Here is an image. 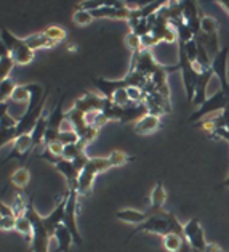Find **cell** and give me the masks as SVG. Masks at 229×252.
<instances>
[{
    "label": "cell",
    "instance_id": "obj_1",
    "mask_svg": "<svg viewBox=\"0 0 229 252\" xmlns=\"http://www.w3.org/2000/svg\"><path fill=\"white\" fill-rule=\"evenodd\" d=\"M138 233H154V235H159L162 238L170 235V233H175V235H179V236L184 238L183 223L179 222L175 214L170 212V211H165V209L157 212V214L151 215L144 223L136 226V228L130 233L128 239L133 238L135 235H138Z\"/></svg>",
    "mask_w": 229,
    "mask_h": 252
},
{
    "label": "cell",
    "instance_id": "obj_2",
    "mask_svg": "<svg viewBox=\"0 0 229 252\" xmlns=\"http://www.w3.org/2000/svg\"><path fill=\"white\" fill-rule=\"evenodd\" d=\"M24 215L32 222V226H34V236H32V241H30V251L32 252H50V241L53 238L50 233H48L45 223H43V217H40L39 212L34 209L32 201H29L26 214Z\"/></svg>",
    "mask_w": 229,
    "mask_h": 252
},
{
    "label": "cell",
    "instance_id": "obj_3",
    "mask_svg": "<svg viewBox=\"0 0 229 252\" xmlns=\"http://www.w3.org/2000/svg\"><path fill=\"white\" fill-rule=\"evenodd\" d=\"M111 167H113V164H111L109 158H90V161L86 162L79 177V196H88L93 189L96 175H100L101 172H106Z\"/></svg>",
    "mask_w": 229,
    "mask_h": 252
},
{
    "label": "cell",
    "instance_id": "obj_4",
    "mask_svg": "<svg viewBox=\"0 0 229 252\" xmlns=\"http://www.w3.org/2000/svg\"><path fill=\"white\" fill-rule=\"evenodd\" d=\"M0 39L7 47L11 60L15 61V64H29L34 60V52L26 45L24 39H18L8 29H2V35Z\"/></svg>",
    "mask_w": 229,
    "mask_h": 252
},
{
    "label": "cell",
    "instance_id": "obj_5",
    "mask_svg": "<svg viewBox=\"0 0 229 252\" xmlns=\"http://www.w3.org/2000/svg\"><path fill=\"white\" fill-rule=\"evenodd\" d=\"M77 206H79V191L77 189H67V202L64 211V220L63 225L71 231L74 238V244H82V236H80L77 228Z\"/></svg>",
    "mask_w": 229,
    "mask_h": 252
},
{
    "label": "cell",
    "instance_id": "obj_6",
    "mask_svg": "<svg viewBox=\"0 0 229 252\" xmlns=\"http://www.w3.org/2000/svg\"><path fill=\"white\" fill-rule=\"evenodd\" d=\"M184 228V238H186L188 244L191 246V249L194 252H203L207 248V239H205V233L199 222V219H191L189 222L183 225Z\"/></svg>",
    "mask_w": 229,
    "mask_h": 252
},
{
    "label": "cell",
    "instance_id": "obj_7",
    "mask_svg": "<svg viewBox=\"0 0 229 252\" xmlns=\"http://www.w3.org/2000/svg\"><path fill=\"white\" fill-rule=\"evenodd\" d=\"M52 164L57 167V170L61 175H64L66 182H67V189H77L79 188L80 172L76 169V165H74L72 161H67V159H64V158H57Z\"/></svg>",
    "mask_w": 229,
    "mask_h": 252
},
{
    "label": "cell",
    "instance_id": "obj_8",
    "mask_svg": "<svg viewBox=\"0 0 229 252\" xmlns=\"http://www.w3.org/2000/svg\"><path fill=\"white\" fill-rule=\"evenodd\" d=\"M104 103H106V98L96 94H90L86 92L84 96H80L79 100H76L72 108H76L77 111L88 114V113H96V111H103Z\"/></svg>",
    "mask_w": 229,
    "mask_h": 252
},
{
    "label": "cell",
    "instance_id": "obj_9",
    "mask_svg": "<svg viewBox=\"0 0 229 252\" xmlns=\"http://www.w3.org/2000/svg\"><path fill=\"white\" fill-rule=\"evenodd\" d=\"M213 69H207L203 71L200 77H199V82H197V87H196V95H194V100L193 104L194 106H202L203 103L207 101V89H208V84L212 81L213 77Z\"/></svg>",
    "mask_w": 229,
    "mask_h": 252
},
{
    "label": "cell",
    "instance_id": "obj_10",
    "mask_svg": "<svg viewBox=\"0 0 229 252\" xmlns=\"http://www.w3.org/2000/svg\"><path fill=\"white\" fill-rule=\"evenodd\" d=\"M167 201V191H165V187H164V182L159 180L157 185L154 187L152 193H151V207L147 209V215H154L160 211H164V204Z\"/></svg>",
    "mask_w": 229,
    "mask_h": 252
},
{
    "label": "cell",
    "instance_id": "obj_11",
    "mask_svg": "<svg viewBox=\"0 0 229 252\" xmlns=\"http://www.w3.org/2000/svg\"><path fill=\"white\" fill-rule=\"evenodd\" d=\"M133 128L138 135H149L152 132H156L157 128H160V118L156 114L147 113L144 118H141L138 122H135Z\"/></svg>",
    "mask_w": 229,
    "mask_h": 252
},
{
    "label": "cell",
    "instance_id": "obj_12",
    "mask_svg": "<svg viewBox=\"0 0 229 252\" xmlns=\"http://www.w3.org/2000/svg\"><path fill=\"white\" fill-rule=\"evenodd\" d=\"M115 219L120 220V222H125V223H132V225H141L144 223L149 215L144 211H136V209H122V211L115 212Z\"/></svg>",
    "mask_w": 229,
    "mask_h": 252
},
{
    "label": "cell",
    "instance_id": "obj_13",
    "mask_svg": "<svg viewBox=\"0 0 229 252\" xmlns=\"http://www.w3.org/2000/svg\"><path fill=\"white\" fill-rule=\"evenodd\" d=\"M24 42H26V45H28L32 52H35V50H42V48H53L55 45H57L53 40L48 39L43 32L30 34V35H28L26 39H24Z\"/></svg>",
    "mask_w": 229,
    "mask_h": 252
},
{
    "label": "cell",
    "instance_id": "obj_14",
    "mask_svg": "<svg viewBox=\"0 0 229 252\" xmlns=\"http://www.w3.org/2000/svg\"><path fill=\"white\" fill-rule=\"evenodd\" d=\"M55 239L58 243L57 252H69L71 246L74 244V238L71 235V231L66 228L64 225H59L57 231H55Z\"/></svg>",
    "mask_w": 229,
    "mask_h": 252
},
{
    "label": "cell",
    "instance_id": "obj_15",
    "mask_svg": "<svg viewBox=\"0 0 229 252\" xmlns=\"http://www.w3.org/2000/svg\"><path fill=\"white\" fill-rule=\"evenodd\" d=\"M13 146L15 150L11 153V156L13 155H26L30 150L34 148V141H32V137H30V133H24V135H20L15 141H13Z\"/></svg>",
    "mask_w": 229,
    "mask_h": 252
},
{
    "label": "cell",
    "instance_id": "obj_16",
    "mask_svg": "<svg viewBox=\"0 0 229 252\" xmlns=\"http://www.w3.org/2000/svg\"><path fill=\"white\" fill-rule=\"evenodd\" d=\"M15 230L23 235L24 238L28 239V243L32 241V236H34V226L32 222L26 217V215H21V217H16V226Z\"/></svg>",
    "mask_w": 229,
    "mask_h": 252
},
{
    "label": "cell",
    "instance_id": "obj_17",
    "mask_svg": "<svg viewBox=\"0 0 229 252\" xmlns=\"http://www.w3.org/2000/svg\"><path fill=\"white\" fill-rule=\"evenodd\" d=\"M162 243H164V248L169 252H179L183 248V244L186 243V238L175 235V233H170V235L162 238Z\"/></svg>",
    "mask_w": 229,
    "mask_h": 252
},
{
    "label": "cell",
    "instance_id": "obj_18",
    "mask_svg": "<svg viewBox=\"0 0 229 252\" xmlns=\"http://www.w3.org/2000/svg\"><path fill=\"white\" fill-rule=\"evenodd\" d=\"M218 29H220V24L215 18L207 16V15H200V34L216 35L218 34Z\"/></svg>",
    "mask_w": 229,
    "mask_h": 252
},
{
    "label": "cell",
    "instance_id": "obj_19",
    "mask_svg": "<svg viewBox=\"0 0 229 252\" xmlns=\"http://www.w3.org/2000/svg\"><path fill=\"white\" fill-rule=\"evenodd\" d=\"M42 32L45 34L50 40H53L55 44H59V42L66 40V37H67L66 31L63 28H59V26H48L45 31H42Z\"/></svg>",
    "mask_w": 229,
    "mask_h": 252
},
{
    "label": "cell",
    "instance_id": "obj_20",
    "mask_svg": "<svg viewBox=\"0 0 229 252\" xmlns=\"http://www.w3.org/2000/svg\"><path fill=\"white\" fill-rule=\"evenodd\" d=\"M11 182L15 183L16 187H26L28 183L30 182V172L26 169V167H21V169H18L13 172V175H11Z\"/></svg>",
    "mask_w": 229,
    "mask_h": 252
},
{
    "label": "cell",
    "instance_id": "obj_21",
    "mask_svg": "<svg viewBox=\"0 0 229 252\" xmlns=\"http://www.w3.org/2000/svg\"><path fill=\"white\" fill-rule=\"evenodd\" d=\"M11 101H16V103H29L30 101V90H29V85H18L15 89L13 95L10 98Z\"/></svg>",
    "mask_w": 229,
    "mask_h": 252
},
{
    "label": "cell",
    "instance_id": "obj_22",
    "mask_svg": "<svg viewBox=\"0 0 229 252\" xmlns=\"http://www.w3.org/2000/svg\"><path fill=\"white\" fill-rule=\"evenodd\" d=\"M13 67H15V61L11 60L10 55L5 58H0V82L7 81L10 77V72L13 71Z\"/></svg>",
    "mask_w": 229,
    "mask_h": 252
},
{
    "label": "cell",
    "instance_id": "obj_23",
    "mask_svg": "<svg viewBox=\"0 0 229 252\" xmlns=\"http://www.w3.org/2000/svg\"><path fill=\"white\" fill-rule=\"evenodd\" d=\"M108 158L111 159L113 167H119V165H123V164H127L130 161H133V158H130L125 151H120V150H114Z\"/></svg>",
    "mask_w": 229,
    "mask_h": 252
},
{
    "label": "cell",
    "instance_id": "obj_24",
    "mask_svg": "<svg viewBox=\"0 0 229 252\" xmlns=\"http://www.w3.org/2000/svg\"><path fill=\"white\" fill-rule=\"evenodd\" d=\"M93 20L95 18L91 15V11H88V10L77 8V11L74 13V23H76L77 26H88Z\"/></svg>",
    "mask_w": 229,
    "mask_h": 252
},
{
    "label": "cell",
    "instance_id": "obj_25",
    "mask_svg": "<svg viewBox=\"0 0 229 252\" xmlns=\"http://www.w3.org/2000/svg\"><path fill=\"white\" fill-rule=\"evenodd\" d=\"M28 204H29V202H26V199H24L23 194H16L13 202H11V211H13V214L16 215V217H21V215L26 214Z\"/></svg>",
    "mask_w": 229,
    "mask_h": 252
},
{
    "label": "cell",
    "instance_id": "obj_26",
    "mask_svg": "<svg viewBox=\"0 0 229 252\" xmlns=\"http://www.w3.org/2000/svg\"><path fill=\"white\" fill-rule=\"evenodd\" d=\"M58 141L63 146H67V145H76L80 141L79 135L76 130H71V132H59L58 135Z\"/></svg>",
    "mask_w": 229,
    "mask_h": 252
},
{
    "label": "cell",
    "instance_id": "obj_27",
    "mask_svg": "<svg viewBox=\"0 0 229 252\" xmlns=\"http://www.w3.org/2000/svg\"><path fill=\"white\" fill-rule=\"evenodd\" d=\"M125 42H127V45H128L130 50H132V53H136V52L143 50V45H141V37H138L136 34H133L132 31H130V32L127 34Z\"/></svg>",
    "mask_w": 229,
    "mask_h": 252
},
{
    "label": "cell",
    "instance_id": "obj_28",
    "mask_svg": "<svg viewBox=\"0 0 229 252\" xmlns=\"http://www.w3.org/2000/svg\"><path fill=\"white\" fill-rule=\"evenodd\" d=\"M15 226H16V215H8V217H2V220H0V230L2 231L15 230Z\"/></svg>",
    "mask_w": 229,
    "mask_h": 252
},
{
    "label": "cell",
    "instance_id": "obj_29",
    "mask_svg": "<svg viewBox=\"0 0 229 252\" xmlns=\"http://www.w3.org/2000/svg\"><path fill=\"white\" fill-rule=\"evenodd\" d=\"M45 150L50 153V155H53L55 158H63V151H64V146L59 143V141H53V143L47 145Z\"/></svg>",
    "mask_w": 229,
    "mask_h": 252
},
{
    "label": "cell",
    "instance_id": "obj_30",
    "mask_svg": "<svg viewBox=\"0 0 229 252\" xmlns=\"http://www.w3.org/2000/svg\"><path fill=\"white\" fill-rule=\"evenodd\" d=\"M203 252H225L218 244H215V243H208L207 244V248H205V251Z\"/></svg>",
    "mask_w": 229,
    "mask_h": 252
},
{
    "label": "cell",
    "instance_id": "obj_31",
    "mask_svg": "<svg viewBox=\"0 0 229 252\" xmlns=\"http://www.w3.org/2000/svg\"><path fill=\"white\" fill-rule=\"evenodd\" d=\"M8 50H7V47H5V44L2 42V39H0V58H5V57H8Z\"/></svg>",
    "mask_w": 229,
    "mask_h": 252
},
{
    "label": "cell",
    "instance_id": "obj_32",
    "mask_svg": "<svg viewBox=\"0 0 229 252\" xmlns=\"http://www.w3.org/2000/svg\"><path fill=\"white\" fill-rule=\"evenodd\" d=\"M216 3H218L221 8H225L229 13V0H220V2H216Z\"/></svg>",
    "mask_w": 229,
    "mask_h": 252
},
{
    "label": "cell",
    "instance_id": "obj_33",
    "mask_svg": "<svg viewBox=\"0 0 229 252\" xmlns=\"http://www.w3.org/2000/svg\"><path fill=\"white\" fill-rule=\"evenodd\" d=\"M220 187H225V188H229V175H228V177L225 178V180H223V182H221V185H220Z\"/></svg>",
    "mask_w": 229,
    "mask_h": 252
},
{
    "label": "cell",
    "instance_id": "obj_34",
    "mask_svg": "<svg viewBox=\"0 0 229 252\" xmlns=\"http://www.w3.org/2000/svg\"><path fill=\"white\" fill-rule=\"evenodd\" d=\"M2 217H3V215H2V212H0V220H2Z\"/></svg>",
    "mask_w": 229,
    "mask_h": 252
}]
</instances>
